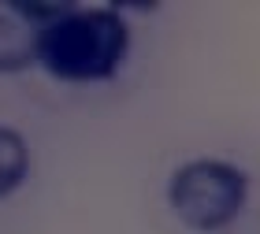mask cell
Segmentation results:
<instances>
[{"label":"cell","mask_w":260,"mask_h":234,"mask_svg":"<svg viewBox=\"0 0 260 234\" xmlns=\"http://www.w3.org/2000/svg\"><path fill=\"white\" fill-rule=\"evenodd\" d=\"M249 201V175L231 160L201 156L171 171L168 205L175 219L193 234H219L242 216Z\"/></svg>","instance_id":"2"},{"label":"cell","mask_w":260,"mask_h":234,"mask_svg":"<svg viewBox=\"0 0 260 234\" xmlns=\"http://www.w3.org/2000/svg\"><path fill=\"white\" fill-rule=\"evenodd\" d=\"M30 175V145L15 126H0V201L11 197Z\"/></svg>","instance_id":"4"},{"label":"cell","mask_w":260,"mask_h":234,"mask_svg":"<svg viewBox=\"0 0 260 234\" xmlns=\"http://www.w3.org/2000/svg\"><path fill=\"white\" fill-rule=\"evenodd\" d=\"M130 52V22L119 8L67 4L38 34V63L71 86L108 82Z\"/></svg>","instance_id":"1"},{"label":"cell","mask_w":260,"mask_h":234,"mask_svg":"<svg viewBox=\"0 0 260 234\" xmlns=\"http://www.w3.org/2000/svg\"><path fill=\"white\" fill-rule=\"evenodd\" d=\"M63 8L60 0H0V75L38 63V34Z\"/></svg>","instance_id":"3"}]
</instances>
